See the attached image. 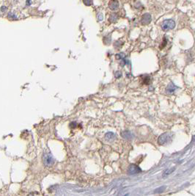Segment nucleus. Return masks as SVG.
Masks as SVG:
<instances>
[{"mask_svg":"<svg viewBox=\"0 0 195 196\" xmlns=\"http://www.w3.org/2000/svg\"><path fill=\"white\" fill-rule=\"evenodd\" d=\"M173 134L170 132L167 133H164L162 134L160 137H159V143L160 145H166L167 143H171V141H173Z\"/></svg>","mask_w":195,"mask_h":196,"instance_id":"obj_1","label":"nucleus"},{"mask_svg":"<svg viewBox=\"0 0 195 196\" xmlns=\"http://www.w3.org/2000/svg\"><path fill=\"white\" fill-rule=\"evenodd\" d=\"M175 27V22L173 19H167L161 24V28L164 31H169Z\"/></svg>","mask_w":195,"mask_h":196,"instance_id":"obj_2","label":"nucleus"},{"mask_svg":"<svg viewBox=\"0 0 195 196\" xmlns=\"http://www.w3.org/2000/svg\"><path fill=\"white\" fill-rule=\"evenodd\" d=\"M142 171L141 168L139 167L138 165L135 164H131L129 165L128 168V173L129 174H140V172Z\"/></svg>","mask_w":195,"mask_h":196,"instance_id":"obj_3","label":"nucleus"},{"mask_svg":"<svg viewBox=\"0 0 195 196\" xmlns=\"http://www.w3.org/2000/svg\"><path fill=\"white\" fill-rule=\"evenodd\" d=\"M119 2L117 0H111L109 2V9H111L112 11H116V10L118 9L119 8Z\"/></svg>","mask_w":195,"mask_h":196,"instance_id":"obj_4","label":"nucleus"},{"mask_svg":"<svg viewBox=\"0 0 195 196\" xmlns=\"http://www.w3.org/2000/svg\"><path fill=\"white\" fill-rule=\"evenodd\" d=\"M151 21V15L149 13H145L142 16L141 22L142 24H148Z\"/></svg>","mask_w":195,"mask_h":196,"instance_id":"obj_5","label":"nucleus"},{"mask_svg":"<svg viewBox=\"0 0 195 196\" xmlns=\"http://www.w3.org/2000/svg\"><path fill=\"white\" fill-rule=\"evenodd\" d=\"M44 162H45V164L48 166L51 165V164H54V159L52 158V157H51L50 154H48V155L46 156L45 159H44Z\"/></svg>","mask_w":195,"mask_h":196,"instance_id":"obj_6","label":"nucleus"},{"mask_svg":"<svg viewBox=\"0 0 195 196\" xmlns=\"http://www.w3.org/2000/svg\"><path fill=\"white\" fill-rule=\"evenodd\" d=\"M121 135L123 138L127 139V140H131L133 137V134L131 131H124L121 133Z\"/></svg>","mask_w":195,"mask_h":196,"instance_id":"obj_7","label":"nucleus"},{"mask_svg":"<svg viewBox=\"0 0 195 196\" xmlns=\"http://www.w3.org/2000/svg\"><path fill=\"white\" fill-rule=\"evenodd\" d=\"M175 167H173V168H168V169L165 170V171H164V173H163V175H162L163 178H164V177L170 175V174H171L172 173L175 171Z\"/></svg>","mask_w":195,"mask_h":196,"instance_id":"obj_8","label":"nucleus"},{"mask_svg":"<svg viewBox=\"0 0 195 196\" xmlns=\"http://www.w3.org/2000/svg\"><path fill=\"white\" fill-rule=\"evenodd\" d=\"M114 137H115V135H114V134L113 132H108L105 134L106 139L108 140V141L112 140V139H114Z\"/></svg>","mask_w":195,"mask_h":196,"instance_id":"obj_9","label":"nucleus"},{"mask_svg":"<svg viewBox=\"0 0 195 196\" xmlns=\"http://www.w3.org/2000/svg\"><path fill=\"white\" fill-rule=\"evenodd\" d=\"M176 87L173 84H170V85L168 86V88H167V92L170 93H172L174 92V91Z\"/></svg>","mask_w":195,"mask_h":196,"instance_id":"obj_10","label":"nucleus"},{"mask_svg":"<svg viewBox=\"0 0 195 196\" xmlns=\"http://www.w3.org/2000/svg\"><path fill=\"white\" fill-rule=\"evenodd\" d=\"M117 15H116L115 13L112 14V15H110L109 21H111L112 23H113V22H114V21H117Z\"/></svg>","mask_w":195,"mask_h":196,"instance_id":"obj_11","label":"nucleus"},{"mask_svg":"<svg viewBox=\"0 0 195 196\" xmlns=\"http://www.w3.org/2000/svg\"><path fill=\"white\" fill-rule=\"evenodd\" d=\"M83 2L86 6H90L93 5V0H83Z\"/></svg>","mask_w":195,"mask_h":196,"instance_id":"obj_12","label":"nucleus"},{"mask_svg":"<svg viewBox=\"0 0 195 196\" xmlns=\"http://www.w3.org/2000/svg\"><path fill=\"white\" fill-rule=\"evenodd\" d=\"M8 18H12V19H16V16L14 15V14L11 13H10L8 14Z\"/></svg>","mask_w":195,"mask_h":196,"instance_id":"obj_13","label":"nucleus"},{"mask_svg":"<svg viewBox=\"0 0 195 196\" xmlns=\"http://www.w3.org/2000/svg\"><path fill=\"white\" fill-rule=\"evenodd\" d=\"M164 187H161V188L157 189V190H156V191H155V192H162V191H163V190H164Z\"/></svg>","mask_w":195,"mask_h":196,"instance_id":"obj_14","label":"nucleus"},{"mask_svg":"<svg viewBox=\"0 0 195 196\" xmlns=\"http://www.w3.org/2000/svg\"><path fill=\"white\" fill-rule=\"evenodd\" d=\"M6 10H7L6 7H2V11H3V12L5 11H6Z\"/></svg>","mask_w":195,"mask_h":196,"instance_id":"obj_15","label":"nucleus"},{"mask_svg":"<svg viewBox=\"0 0 195 196\" xmlns=\"http://www.w3.org/2000/svg\"><path fill=\"white\" fill-rule=\"evenodd\" d=\"M27 5H29V4L30 5V4H31V2H30V1H29V0H28V1H27Z\"/></svg>","mask_w":195,"mask_h":196,"instance_id":"obj_16","label":"nucleus"},{"mask_svg":"<svg viewBox=\"0 0 195 196\" xmlns=\"http://www.w3.org/2000/svg\"><path fill=\"white\" fill-rule=\"evenodd\" d=\"M124 196H128V195H124Z\"/></svg>","mask_w":195,"mask_h":196,"instance_id":"obj_17","label":"nucleus"}]
</instances>
